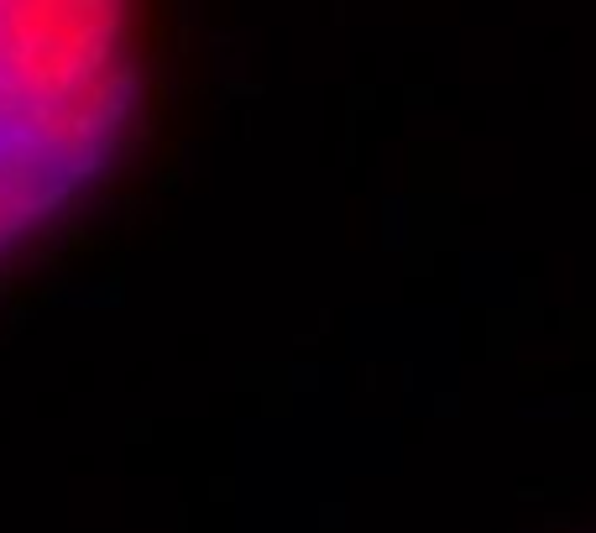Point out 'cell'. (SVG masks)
<instances>
[{
    "label": "cell",
    "mask_w": 596,
    "mask_h": 533,
    "mask_svg": "<svg viewBox=\"0 0 596 533\" xmlns=\"http://www.w3.org/2000/svg\"><path fill=\"white\" fill-rule=\"evenodd\" d=\"M131 105V0H0V257L110 168Z\"/></svg>",
    "instance_id": "6da1fadb"
}]
</instances>
